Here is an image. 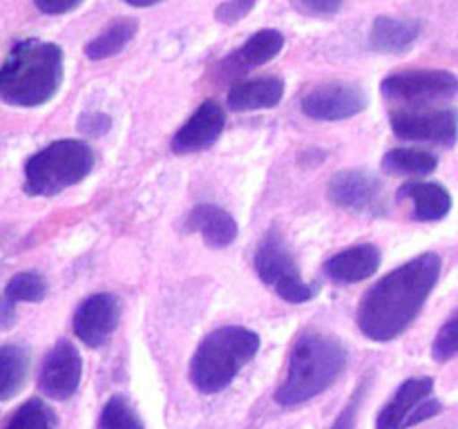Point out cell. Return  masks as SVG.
<instances>
[{
    "instance_id": "obj_1",
    "label": "cell",
    "mask_w": 458,
    "mask_h": 429,
    "mask_svg": "<svg viewBox=\"0 0 458 429\" xmlns=\"http://www.w3.org/2000/svg\"><path fill=\"white\" fill-rule=\"evenodd\" d=\"M437 253H423L376 282L360 299L358 326L374 342H392L420 315L441 277Z\"/></svg>"
},
{
    "instance_id": "obj_2",
    "label": "cell",
    "mask_w": 458,
    "mask_h": 429,
    "mask_svg": "<svg viewBox=\"0 0 458 429\" xmlns=\"http://www.w3.org/2000/svg\"><path fill=\"white\" fill-rule=\"evenodd\" d=\"M61 83L63 49L45 40H21L0 65V98L9 105H43L58 92Z\"/></svg>"
},
{
    "instance_id": "obj_3",
    "label": "cell",
    "mask_w": 458,
    "mask_h": 429,
    "mask_svg": "<svg viewBox=\"0 0 458 429\" xmlns=\"http://www.w3.org/2000/svg\"><path fill=\"white\" fill-rule=\"evenodd\" d=\"M347 365V349L334 335L304 331L298 335L289 356L284 383L277 387L276 400L284 407L302 405L325 393Z\"/></svg>"
},
{
    "instance_id": "obj_4",
    "label": "cell",
    "mask_w": 458,
    "mask_h": 429,
    "mask_svg": "<svg viewBox=\"0 0 458 429\" xmlns=\"http://www.w3.org/2000/svg\"><path fill=\"white\" fill-rule=\"evenodd\" d=\"M259 349V335L246 326H219L206 335L191 360V383L201 393H219L235 380Z\"/></svg>"
},
{
    "instance_id": "obj_5",
    "label": "cell",
    "mask_w": 458,
    "mask_h": 429,
    "mask_svg": "<svg viewBox=\"0 0 458 429\" xmlns=\"http://www.w3.org/2000/svg\"><path fill=\"white\" fill-rule=\"evenodd\" d=\"M94 168V152L85 141L63 139L30 156L25 164V190L36 197H54L83 181Z\"/></svg>"
},
{
    "instance_id": "obj_6",
    "label": "cell",
    "mask_w": 458,
    "mask_h": 429,
    "mask_svg": "<svg viewBox=\"0 0 458 429\" xmlns=\"http://www.w3.org/2000/svg\"><path fill=\"white\" fill-rule=\"evenodd\" d=\"M255 271L264 284L271 286L282 299L293 304H304L313 299L320 290V284H307L300 275L293 255L286 248L280 232H267L255 253Z\"/></svg>"
},
{
    "instance_id": "obj_7",
    "label": "cell",
    "mask_w": 458,
    "mask_h": 429,
    "mask_svg": "<svg viewBox=\"0 0 458 429\" xmlns=\"http://www.w3.org/2000/svg\"><path fill=\"white\" fill-rule=\"evenodd\" d=\"M383 97L425 107V103L450 101L458 97V79L447 70H403L380 83Z\"/></svg>"
},
{
    "instance_id": "obj_8",
    "label": "cell",
    "mask_w": 458,
    "mask_h": 429,
    "mask_svg": "<svg viewBox=\"0 0 458 429\" xmlns=\"http://www.w3.org/2000/svg\"><path fill=\"white\" fill-rule=\"evenodd\" d=\"M392 130L405 141L437 143L454 146L458 139V110L456 107H405L389 116Z\"/></svg>"
},
{
    "instance_id": "obj_9",
    "label": "cell",
    "mask_w": 458,
    "mask_h": 429,
    "mask_svg": "<svg viewBox=\"0 0 458 429\" xmlns=\"http://www.w3.org/2000/svg\"><path fill=\"white\" fill-rule=\"evenodd\" d=\"M443 405L434 398L432 378H410L398 387L392 400L378 414V429H405L441 414Z\"/></svg>"
},
{
    "instance_id": "obj_10",
    "label": "cell",
    "mask_w": 458,
    "mask_h": 429,
    "mask_svg": "<svg viewBox=\"0 0 458 429\" xmlns=\"http://www.w3.org/2000/svg\"><path fill=\"white\" fill-rule=\"evenodd\" d=\"M367 107V94L358 83H327L302 98V112L316 121H343L360 114Z\"/></svg>"
},
{
    "instance_id": "obj_11",
    "label": "cell",
    "mask_w": 458,
    "mask_h": 429,
    "mask_svg": "<svg viewBox=\"0 0 458 429\" xmlns=\"http://www.w3.org/2000/svg\"><path fill=\"white\" fill-rule=\"evenodd\" d=\"M83 375V358L70 340H58L40 366L38 387L54 400H67L79 389Z\"/></svg>"
},
{
    "instance_id": "obj_12",
    "label": "cell",
    "mask_w": 458,
    "mask_h": 429,
    "mask_svg": "<svg viewBox=\"0 0 458 429\" xmlns=\"http://www.w3.org/2000/svg\"><path fill=\"white\" fill-rule=\"evenodd\" d=\"M121 320V302L112 293H94L76 308L72 329L74 335L88 347L97 349L107 342Z\"/></svg>"
},
{
    "instance_id": "obj_13",
    "label": "cell",
    "mask_w": 458,
    "mask_h": 429,
    "mask_svg": "<svg viewBox=\"0 0 458 429\" xmlns=\"http://www.w3.org/2000/svg\"><path fill=\"white\" fill-rule=\"evenodd\" d=\"M226 125V110L217 101L208 98L197 107L195 114L179 128L173 137V152L177 155H191V152L206 150L213 146L224 132Z\"/></svg>"
},
{
    "instance_id": "obj_14",
    "label": "cell",
    "mask_w": 458,
    "mask_h": 429,
    "mask_svg": "<svg viewBox=\"0 0 458 429\" xmlns=\"http://www.w3.org/2000/svg\"><path fill=\"white\" fill-rule=\"evenodd\" d=\"M383 183L367 170H343L331 177L327 186V197L331 204L338 208L362 213V210H374L380 199Z\"/></svg>"
},
{
    "instance_id": "obj_15",
    "label": "cell",
    "mask_w": 458,
    "mask_h": 429,
    "mask_svg": "<svg viewBox=\"0 0 458 429\" xmlns=\"http://www.w3.org/2000/svg\"><path fill=\"white\" fill-rule=\"evenodd\" d=\"M383 255L378 246L374 244H358L331 255L325 262V271L331 280L340 284H353V282L369 280L380 268Z\"/></svg>"
},
{
    "instance_id": "obj_16",
    "label": "cell",
    "mask_w": 458,
    "mask_h": 429,
    "mask_svg": "<svg viewBox=\"0 0 458 429\" xmlns=\"http://www.w3.org/2000/svg\"><path fill=\"white\" fill-rule=\"evenodd\" d=\"M398 199H407L414 206V219L438 222L452 210V195L445 186L423 179H410L398 188Z\"/></svg>"
},
{
    "instance_id": "obj_17",
    "label": "cell",
    "mask_w": 458,
    "mask_h": 429,
    "mask_svg": "<svg viewBox=\"0 0 458 429\" xmlns=\"http://www.w3.org/2000/svg\"><path fill=\"white\" fill-rule=\"evenodd\" d=\"M282 97H284V80L277 76H258V79L233 85L226 105L233 112L268 110V107H276Z\"/></svg>"
},
{
    "instance_id": "obj_18",
    "label": "cell",
    "mask_w": 458,
    "mask_h": 429,
    "mask_svg": "<svg viewBox=\"0 0 458 429\" xmlns=\"http://www.w3.org/2000/svg\"><path fill=\"white\" fill-rule=\"evenodd\" d=\"M188 228L204 237L210 248H226L237 240V222L233 214L215 204H199L188 214Z\"/></svg>"
},
{
    "instance_id": "obj_19",
    "label": "cell",
    "mask_w": 458,
    "mask_h": 429,
    "mask_svg": "<svg viewBox=\"0 0 458 429\" xmlns=\"http://www.w3.org/2000/svg\"><path fill=\"white\" fill-rule=\"evenodd\" d=\"M420 25L414 18L378 16L369 34V47L378 54H403L419 40Z\"/></svg>"
},
{
    "instance_id": "obj_20",
    "label": "cell",
    "mask_w": 458,
    "mask_h": 429,
    "mask_svg": "<svg viewBox=\"0 0 458 429\" xmlns=\"http://www.w3.org/2000/svg\"><path fill=\"white\" fill-rule=\"evenodd\" d=\"M282 47H284V34L282 31L259 29L226 58V65L237 72L259 67L264 63L273 61L282 52Z\"/></svg>"
},
{
    "instance_id": "obj_21",
    "label": "cell",
    "mask_w": 458,
    "mask_h": 429,
    "mask_svg": "<svg viewBox=\"0 0 458 429\" xmlns=\"http://www.w3.org/2000/svg\"><path fill=\"white\" fill-rule=\"evenodd\" d=\"M383 168L403 177H428L438 168V156L420 147H394L383 156Z\"/></svg>"
},
{
    "instance_id": "obj_22",
    "label": "cell",
    "mask_w": 458,
    "mask_h": 429,
    "mask_svg": "<svg viewBox=\"0 0 458 429\" xmlns=\"http://www.w3.org/2000/svg\"><path fill=\"white\" fill-rule=\"evenodd\" d=\"M30 374V351L16 344L0 347V402L16 396Z\"/></svg>"
},
{
    "instance_id": "obj_23",
    "label": "cell",
    "mask_w": 458,
    "mask_h": 429,
    "mask_svg": "<svg viewBox=\"0 0 458 429\" xmlns=\"http://www.w3.org/2000/svg\"><path fill=\"white\" fill-rule=\"evenodd\" d=\"M137 29V21H132V18H119V21H114L112 25H107L97 38H92L85 45V54H88V58H92V61H103V58L114 56V54H119L121 49L134 38Z\"/></svg>"
},
{
    "instance_id": "obj_24",
    "label": "cell",
    "mask_w": 458,
    "mask_h": 429,
    "mask_svg": "<svg viewBox=\"0 0 458 429\" xmlns=\"http://www.w3.org/2000/svg\"><path fill=\"white\" fill-rule=\"evenodd\" d=\"M47 295V282L38 273H18L4 286L3 299L16 307V302H40Z\"/></svg>"
},
{
    "instance_id": "obj_25",
    "label": "cell",
    "mask_w": 458,
    "mask_h": 429,
    "mask_svg": "<svg viewBox=\"0 0 458 429\" xmlns=\"http://www.w3.org/2000/svg\"><path fill=\"white\" fill-rule=\"evenodd\" d=\"M4 429H56V416L40 398H31L18 407Z\"/></svg>"
},
{
    "instance_id": "obj_26",
    "label": "cell",
    "mask_w": 458,
    "mask_h": 429,
    "mask_svg": "<svg viewBox=\"0 0 458 429\" xmlns=\"http://www.w3.org/2000/svg\"><path fill=\"white\" fill-rule=\"evenodd\" d=\"M98 429H143V423L123 396H112L98 416Z\"/></svg>"
},
{
    "instance_id": "obj_27",
    "label": "cell",
    "mask_w": 458,
    "mask_h": 429,
    "mask_svg": "<svg viewBox=\"0 0 458 429\" xmlns=\"http://www.w3.org/2000/svg\"><path fill=\"white\" fill-rule=\"evenodd\" d=\"M432 356L438 362L452 360L458 356V311L452 317H447L445 324L438 329L432 344Z\"/></svg>"
},
{
    "instance_id": "obj_28",
    "label": "cell",
    "mask_w": 458,
    "mask_h": 429,
    "mask_svg": "<svg viewBox=\"0 0 458 429\" xmlns=\"http://www.w3.org/2000/svg\"><path fill=\"white\" fill-rule=\"evenodd\" d=\"M255 7L253 0H231V3H222L215 12L219 22H237Z\"/></svg>"
},
{
    "instance_id": "obj_29",
    "label": "cell",
    "mask_w": 458,
    "mask_h": 429,
    "mask_svg": "<svg viewBox=\"0 0 458 429\" xmlns=\"http://www.w3.org/2000/svg\"><path fill=\"white\" fill-rule=\"evenodd\" d=\"M293 7L298 12L311 13V16H334L343 3L338 0H300V3H293Z\"/></svg>"
},
{
    "instance_id": "obj_30",
    "label": "cell",
    "mask_w": 458,
    "mask_h": 429,
    "mask_svg": "<svg viewBox=\"0 0 458 429\" xmlns=\"http://www.w3.org/2000/svg\"><path fill=\"white\" fill-rule=\"evenodd\" d=\"M112 121L110 116L103 114V112H89V114H83L79 121V130L85 134H92V137H98V134H106L110 130Z\"/></svg>"
},
{
    "instance_id": "obj_31",
    "label": "cell",
    "mask_w": 458,
    "mask_h": 429,
    "mask_svg": "<svg viewBox=\"0 0 458 429\" xmlns=\"http://www.w3.org/2000/svg\"><path fill=\"white\" fill-rule=\"evenodd\" d=\"M360 400H362V389L356 393V398H352V402L344 407L343 414L338 416V420H335L334 427H331V429H353V423H356V414H358V407H360Z\"/></svg>"
},
{
    "instance_id": "obj_32",
    "label": "cell",
    "mask_w": 458,
    "mask_h": 429,
    "mask_svg": "<svg viewBox=\"0 0 458 429\" xmlns=\"http://www.w3.org/2000/svg\"><path fill=\"white\" fill-rule=\"evenodd\" d=\"M36 7L43 13H67L81 7V0H36Z\"/></svg>"
},
{
    "instance_id": "obj_33",
    "label": "cell",
    "mask_w": 458,
    "mask_h": 429,
    "mask_svg": "<svg viewBox=\"0 0 458 429\" xmlns=\"http://www.w3.org/2000/svg\"><path fill=\"white\" fill-rule=\"evenodd\" d=\"M16 320V307L7 299H0V326H12Z\"/></svg>"
}]
</instances>
